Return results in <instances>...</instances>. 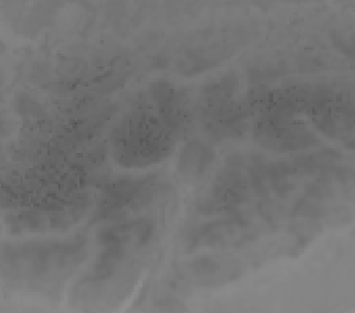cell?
<instances>
[{"label": "cell", "instance_id": "6da1fadb", "mask_svg": "<svg viewBox=\"0 0 355 313\" xmlns=\"http://www.w3.org/2000/svg\"><path fill=\"white\" fill-rule=\"evenodd\" d=\"M114 156L128 168H143L166 158L173 149L169 131L151 116L125 119L113 132Z\"/></svg>", "mask_w": 355, "mask_h": 313}, {"label": "cell", "instance_id": "7a4b0ae2", "mask_svg": "<svg viewBox=\"0 0 355 313\" xmlns=\"http://www.w3.org/2000/svg\"><path fill=\"white\" fill-rule=\"evenodd\" d=\"M256 136L268 149L279 151H296L318 144V138L303 123L268 111L258 121Z\"/></svg>", "mask_w": 355, "mask_h": 313}, {"label": "cell", "instance_id": "3957f363", "mask_svg": "<svg viewBox=\"0 0 355 313\" xmlns=\"http://www.w3.org/2000/svg\"><path fill=\"white\" fill-rule=\"evenodd\" d=\"M245 220L236 213L230 214V219L220 222L205 223L194 228L190 234L193 247H227L240 241V234L244 233Z\"/></svg>", "mask_w": 355, "mask_h": 313}, {"label": "cell", "instance_id": "277c9868", "mask_svg": "<svg viewBox=\"0 0 355 313\" xmlns=\"http://www.w3.org/2000/svg\"><path fill=\"white\" fill-rule=\"evenodd\" d=\"M214 161V151L202 141H191L183 147L178 170L188 181L203 178Z\"/></svg>", "mask_w": 355, "mask_h": 313}, {"label": "cell", "instance_id": "5b68a950", "mask_svg": "<svg viewBox=\"0 0 355 313\" xmlns=\"http://www.w3.org/2000/svg\"><path fill=\"white\" fill-rule=\"evenodd\" d=\"M293 213L296 215H301V216H308V217H318V216H322L323 208L318 206L316 203H313L311 201H308L306 198L301 199L300 202L296 203Z\"/></svg>", "mask_w": 355, "mask_h": 313}, {"label": "cell", "instance_id": "8992f818", "mask_svg": "<svg viewBox=\"0 0 355 313\" xmlns=\"http://www.w3.org/2000/svg\"><path fill=\"white\" fill-rule=\"evenodd\" d=\"M306 193L310 197L323 199V198L331 196L333 191H331V186L326 181L320 179V181H315L313 184L306 186Z\"/></svg>", "mask_w": 355, "mask_h": 313}]
</instances>
